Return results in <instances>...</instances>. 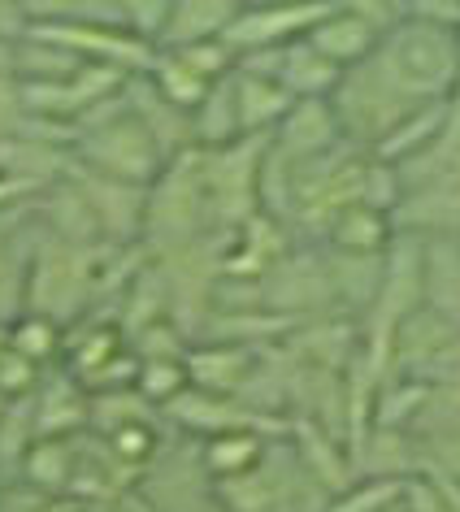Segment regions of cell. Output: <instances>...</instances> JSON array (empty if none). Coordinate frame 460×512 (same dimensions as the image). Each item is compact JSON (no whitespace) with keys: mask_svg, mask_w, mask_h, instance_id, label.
Returning <instances> with one entry per match:
<instances>
[{"mask_svg":"<svg viewBox=\"0 0 460 512\" xmlns=\"http://www.w3.org/2000/svg\"><path fill=\"white\" fill-rule=\"evenodd\" d=\"M378 61H382V70H387L391 79L417 100V105L452 100L456 87H460L456 35L434 27V22L413 18L408 14V5H404V22L387 35V40H382Z\"/></svg>","mask_w":460,"mask_h":512,"instance_id":"6da1fadb","label":"cell"},{"mask_svg":"<svg viewBox=\"0 0 460 512\" xmlns=\"http://www.w3.org/2000/svg\"><path fill=\"white\" fill-rule=\"evenodd\" d=\"M330 0H278V5H239V18L226 27L222 44L239 57L265 53V48H287L304 40L317 22L330 14Z\"/></svg>","mask_w":460,"mask_h":512,"instance_id":"7a4b0ae2","label":"cell"},{"mask_svg":"<svg viewBox=\"0 0 460 512\" xmlns=\"http://www.w3.org/2000/svg\"><path fill=\"white\" fill-rule=\"evenodd\" d=\"M270 144L291 165H300V161L326 157L339 144H348V139H343V126L335 118V109H330V100H296L287 118L278 122V131L270 135Z\"/></svg>","mask_w":460,"mask_h":512,"instance_id":"3957f363","label":"cell"},{"mask_svg":"<svg viewBox=\"0 0 460 512\" xmlns=\"http://www.w3.org/2000/svg\"><path fill=\"white\" fill-rule=\"evenodd\" d=\"M257 361H261V348H244V343H191L187 378L196 391L235 400L244 391V382L252 378Z\"/></svg>","mask_w":460,"mask_h":512,"instance_id":"277c9868","label":"cell"},{"mask_svg":"<svg viewBox=\"0 0 460 512\" xmlns=\"http://www.w3.org/2000/svg\"><path fill=\"white\" fill-rule=\"evenodd\" d=\"M235 18L239 5H230V0H170V22L161 31L157 53H183V48L222 40Z\"/></svg>","mask_w":460,"mask_h":512,"instance_id":"5b68a950","label":"cell"},{"mask_svg":"<svg viewBox=\"0 0 460 512\" xmlns=\"http://www.w3.org/2000/svg\"><path fill=\"white\" fill-rule=\"evenodd\" d=\"M395 217L382 209H369V204H352L343 209L335 222H330L322 248L330 252H348V256H382L395 243Z\"/></svg>","mask_w":460,"mask_h":512,"instance_id":"8992f818","label":"cell"},{"mask_svg":"<svg viewBox=\"0 0 460 512\" xmlns=\"http://www.w3.org/2000/svg\"><path fill=\"white\" fill-rule=\"evenodd\" d=\"M235 100H239V126H244L248 139H270L278 122L296 105L278 79H261V74H244V70H235Z\"/></svg>","mask_w":460,"mask_h":512,"instance_id":"52a82bcc","label":"cell"},{"mask_svg":"<svg viewBox=\"0 0 460 512\" xmlns=\"http://www.w3.org/2000/svg\"><path fill=\"white\" fill-rule=\"evenodd\" d=\"M426 243V309L460 330V235H430Z\"/></svg>","mask_w":460,"mask_h":512,"instance_id":"ba28073f","label":"cell"},{"mask_svg":"<svg viewBox=\"0 0 460 512\" xmlns=\"http://www.w3.org/2000/svg\"><path fill=\"white\" fill-rule=\"evenodd\" d=\"M343 79L339 66H330V61L317 53L309 40H296L283 48V61H278V83H283V92L291 100H330L335 96V87Z\"/></svg>","mask_w":460,"mask_h":512,"instance_id":"9c48e42d","label":"cell"},{"mask_svg":"<svg viewBox=\"0 0 460 512\" xmlns=\"http://www.w3.org/2000/svg\"><path fill=\"white\" fill-rule=\"evenodd\" d=\"M191 135H196V152H217L239 144L244 126H239V100H235V74H226L222 83H213V92L204 96V105L191 113Z\"/></svg>","mask_w":460,"mask_h":512,"instance_id":"30bf717a","label":"cell"},{"mask_svg":"<svg viewBox=\"0 0 460 512\" xmlns=\"http://www.w3.org/2000/svg\"><path fill=\"white\" fill-rule=\"evenodd\" d=\"M270 434L261 430H230V434H217V439H204L200 452H204V469H209L213 482H226V478H239V473L257 469L265 452H270Z\"/></svg>","mask_w":460,"mask_h":512,"instance_id":"8fae6325","label":"cell"},{"mask_svg":"<svg viewBox=\"0 0 460 512\" xmlns=\"http://www.w3.org/2000/svg\"><path fill=\"white\" fill-rule=\"evenodd\" d=\"M79 473V434L74 439H35L22 460V482L35 491H70Z\"/></svg>","mask_w":460,"mask_h":512,"instance_id":"7c38bea8","label":"cell"},{"mask_svg":"<svg viewBox=\"0 0 460 512\" xmlns=\"http://www.w3.org/2000/svg\"><path fill=\"white\" fill-rule=\"evenodd\" d=\"M148 83L157 87V92L170 100L174 109H183V113H196V109L204 105V96L213 92V83H209V79H200V74L191 70L178 53H157V57H152Z\"/></svg>","mask_w":460,"mask_h":512,"instance_id":"4fadbf2b","label":"cell"},{"mask_svg":"<svg viewBox=\"0 0 460 512\" xmlns=\"http://www.w3.org/2000/svg\"><path fill=\"white\" fill-rule=\"evenodd\" d=\"M191 387L187 378V361H139V378L135 391L144 395L152 408H165L170 400H178Z\"/></svg>","mask_w":460,"mask_h":512,"instance_id":"5bb4252c","label":"cell"},{"mask_svg":"<svg viewBox=\"0 0 460 512\" xmlns=\"http://www.w3.org/2000/svg\"><path fill=\"white\" fill-rule=\"evenodd\" d=\"M408 482H387V478H356L348 491L330 499L326 512H387L404 499Z\"/></svg>","mask_w":460,"mask_h":512,"instance_id":"9a60e30c","label":"cell"},{"mask_svg":"<svg viewBox=\"0 0 460 512\" xmlns=\"http://www.w3.org/2000/svg\"><path fill=\"white\" fill-rule=\"evenodd\" d=\"M5 343L14 352H22L27 361H35L40 365L44 356H53V352H61V339L57 335V322H48V317H40V313H31V317H22V322L14 326V335H5Z\"/></svg>","mask_w":460,"mask_h":512,"instance_id":"2e32d148","label":"cell"},{"mask_svg":"<svg viewBox=\"0 0 460 512\" xmlns=\"http://www.w3.org/2000/svg\"><path fill=\"white\" fill-rule=\"evenodd\" d=\"M35 387H40V365L27 361V356L5 343V348H0V395H5V400H27Z\"/></svg>","mask_w":460,"mask_h":512,"instance_id":"e0dca14e","label":"cell"},{"mask_svg":"<svg viewBox=\"0 0 460 512\" xmlns=\"http://www.w3.org/2000/svg\"><path fill=\"white\" fill-rule=\"evenodd\" d=\"M404 512H447V508H443L439 491H434V482L417 473V478H408V486H404Z\"/></svg>","mask_w":460,"mask_h":512,"instance_id":"ac0fdd59","label":"cell"},{"mask_svg":"<svg viewBox=\"0 0 460 512\" xmlns=\"http://www.w3.org/2000/svg\"><path fill=\"white\" fill-rule=\"evenodd\" d=\"M0 265H9V252L5 248H0ZM0 274H5V270H0Z\"/></svg>","mask_w":460,"mask_h":512,"instance_id":"d6986e66","label":"cell"}]
</instances>
